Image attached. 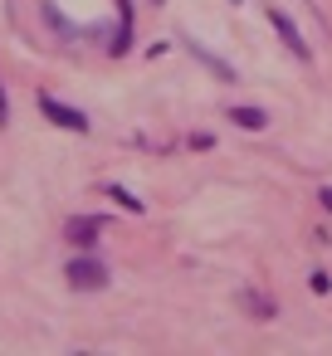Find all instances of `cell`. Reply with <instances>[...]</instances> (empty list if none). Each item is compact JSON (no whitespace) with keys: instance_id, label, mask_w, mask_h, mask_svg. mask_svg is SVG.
I'll use <instances>...</instances> for the list:
<instances>
[{"instance_id":"5","label":"cell","mask_w":332,"mask_h":356,"mask_svg":"<svg viewBox=\"0 0 332 356\" xmlns=\"http://www.w3.org/2000/svg\"><path fill=\"white\" fill-rule=\"evenodd\" d=\"M98 234H103V215H79V220L69 225V239H74V244H84V249H88Z\"/></svg>"},{"instance_id":"1","label":"cell","mask_w":332,"mask_h":356,"mask_svg":"<svg viewBox=\"0 0 332 356\" xmlns=\"http://www.w3.org/2000/svg\"><path fill=\"white\" fill-rule=\"evenodd\" d=\"M40 113H45L54 127H64V132H88V118H84L79 108H69V103L49 98V93H40Z\"/></svg>"},{"instance_id":"7","label":"cell","mask_w":332,"mask_h":356,"mask_svg":"<svg viewBox=\"0 0 332 356\" xmlns=\"http://www.w3.org/2000/svg\"><path fill=\"white\" fill-rule=\"evenodd\" d=\"M108 200H118L122 210H132V215H142V200H137V195H127L122 186H108Z\"/></svg>"},{"instance_id":"9","label":"cell","mask_w":332,"mask_h":356,"mask_svg":"<svg viewBox=\"0 0 332 356\" xmlns=\"http://www.w3.org/2000/svg\"><path fill=\"white\" fill-rule=\"evenodd\" d=\"M317 200H322V210L332 215V186H322V191H317Z\"/></svg>"},{"instance_id":"8","label":"cell","mask_w":332,"mask_h":356,"mask_svg":"<svg viewBox=\"0 0 332 356\" xmlns=\"http://www.w3.org/2000/svg\"><path fill=\"white\" fill-rule=\"evenodd\" d=\"M239 302H244V307H249V312H254V317H274V307H269V302H264V298H254V293H244V298H239Z\"/></svg>"},{"instance_id":"6","label":"cell","mask_w":332,"mask_h":356,"mask_svg":"<svg viewBox=\"0 0 332 356\" xmlns=\"http://www.w3.org/2000/svg\"><path fill=\"white\" fill-rule=\"evenodd\" d=\"M230 122H239L244 132H259V127H264L269 118H264L259 108H230Z\"/></svg>"},{"instance_id":"2","label":"cell","mask_w":332,"mask_h":356,"mask_svg":"<svg viewBox=\"0 0 332 356\" xmlns=\"http://www.w3.org/2000/svg\"><path fill=\"white\" fill-rule=\"evenodd\" d=\"M64 278H69L74 288H84V293H93V288H103V283H108V264H98V259H74Z\"/></svg>"},{"instance_id":"3","label":"cell","mask_w":332,"mask_h":356,"mask_svg":"<svg viewBox=\"0 0 332 356\" xmlns=\"http://www.w3.org/2000/svg\"><path fill=\"white\" fill-rule=\"evenodd\" d=\"M269 25H274V30L283 35V44L293 49V59H313V49L303 44V35H298V25H293V20H288L283 10H269Z\"/></svg>"},{"instance_id":"4","label":"cell","mask_w":332,"mask_h":356,"mask_svg":"<svg viewBox=\"0 0 332 356\" xmlns=\"http://www.w3.org/2000/svg\"><path fill=\"white\" fill-rule=\"evenodd\" d=\"M113 54H127L132 49V0H118V35L108 44Z\"/></svg>"},{"instance_id":"10","label":"cell","mask_w":332,"mask_h":356,"mask_svg":"<svg viewBox=\"0 0 332 356\" xmlns=\"http://www.w3.org/2000/svg\"><path fill=\"white\" fill-rule=\"evenodd\" d=\"M6 118H10V108H6V88H0V127H6Z\"/></svg>"}]
</instances>
